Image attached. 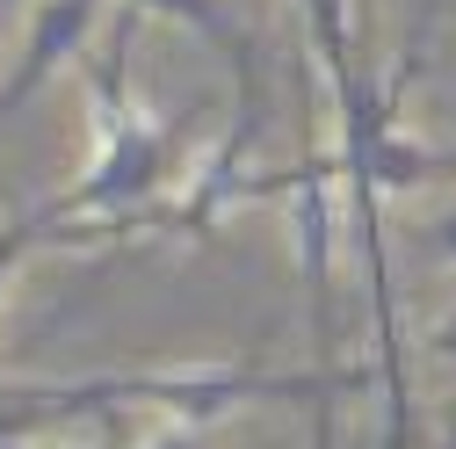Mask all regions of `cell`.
<instances>
[{
    "mask_svg": "<svg viewBox=\"0 0 456 449\" xmlns=\"http://www.w3.org/2000/svg\"><path fill=\"white\" fill-rule=\"evenodd\" d=\"M8 8H22V0H0V15H8Z\"/></svg>",
    "mask_w": 456,
    "mask_h": 449,
    "instance_id": "9",
    "label": "cell"
},
{
    "mask_svg": "<svg viewBox=\"0 0 456 449\" xmlns=\"http://www.w3.org/2000/svg\"><path fill=\"white\" fill-rule=\"evenodd\" d=\"M138 15H167V22H189L196 37H210L224 59H232L240 73V109H261V66H254V37L232 22V8L224 0H131Z\"/></svg>",
    "mask_w": 456,
    "mask_h": 449,
    "instance_id": "3",
    "label": "cell"
},
{
    "mask_svg": "<svg viewBox=\"0 0 456 449\" xmlns=\"http://www.w3.org/2000/svg\"><path fill=\"white\" fill-rule=\"evenodd\" d=\"M297 22H305V44H312V66L333 80V94L348 87L362 66H355V0H290Z\"/></svg>",
    "mask_w": 456,
    "mask_h": 449,
    "instance_id": "5",
    "label": "cell"
},
{
    "mask_svg": "<svg viewBox=\"0 0 456 449\" xmlns=\"http://www.w3.org/2000/svg\"><path fill=\"white\" fill-rule=\"evenodd\" d=\"M131 449H210V428H196V420H152Z\"/></svg>",
    "mask_w": 456,
    "mask_h": 449,
    "instance_id": "6",
    "label": "cell"
},
{
    "mask_svg": "<svg viewBox=\"0 0 456 449\" xmlns=\"http://www.w3.org/2000/svg\"><path fill=\"white\" fill-rule=\"evenodd\" d=\"M131 44H138V8L117 0L102 59H87L94 152H87V167H80L59 196H44L66 224H102L109 240H117V233H138V217L189 175L182 145H189L196 109H203V102H182L175 117H152V109L131 94Z\"/></svg>",
    "mask_w": 456,
    "mask_h": 449,
    "instance_id": "1",
    "label": "cell"
},
{
    "mask_svg": "<svg viewBox=\"0 0 456 449\" xmlns=\"http://www.w3.org/2000/svg\"><path fill=\"white\" fill-rule=\"evenodd\" d=\"M428 247H435V254H442V261H456V203H449V210H435V217H428Z\"/></svg>",
    "mask_w": 456,
    "mask_h": 449,
    "instance_id": "7",
    "label": "cell"
},
{
    "mask_svg": "<svg viewBox=\"0 0 456 449\" xmlns=\"http://www.w3.org/2000/svg\"><path fill=\"white\" fill-rule=\"evenodd\" d=\"M44 449H73V442H44Z\"/></svg>",
    "mask_w": 456,
    "mask_h": 449,
    "instance_id": "10",
    "label": "cell"
},
{
    "mask_svg": "<svg viewBox=\"0 0 456 449\" xmlns=\"http://www.w3.org/2000/svg\"><path fill=\"white\" fill-rule=\"evenodd\" d=\"M428 355H435L442 370H456V312H449V319H442V326L428 333Z\"/></svg>",
    "mask_w": 456,
    "mask_h": 449,
    "instance_id": "8",
    "label": "cell"
},
{
    "mask_svg": "<svg viewBox=\"0 0 456 449\" xmlns=\"http://www.w3.org/2000/svg\"><path fill=\"white\" fill-rule=\"evenodd\" d=\"M94 22H102V0H37L29 22H22V51H15L8 80H0V124L22 117V109L44 94V80L80 59Z\"/></svg>",
    "mask_w": 456,
    "mask_h": 449,
    "instance_id": "2",
    "label": "cell"
},
{
    "mask_svg": "<svg viewBox=\"0 0 456 449\" xmlns=\"http://www.w3.org/2000/svg\"><path fill=\"white\" fill-rule=\"evenodd\" d=\"M94 240H109L102 224H66L59 210H51V203L8 210V217H0V298H8L15 268H22L29 254H44V247H94Z\"/></svg>",
    "mask_w": 456,
    "mask_h": 449,
    "instance_id": "4",
    "label": "cell"
}]
</instances>
